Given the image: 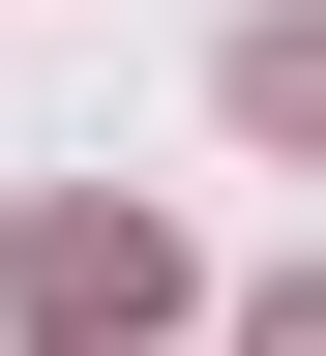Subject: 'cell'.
<instances>
[{
	"mask_svg": "<svg viewBox=\"0 0 326 356\" xmlns=\"http://www.w3.org/2000/svg\"><path fill=\"white\" fill-rule=\"evenodd\" d=\"M0 297H30V356H149L178 297H208V267H178L149 208H119V178H89V208H30V267H0Z\"/></svg>",
	"mask_w": 326,
	"mask_h": 356,
	"instance_id": "cell-1",
	"label": "cell"
},
{
	"mask_svg": "<svg viewBox=\"0 0 326 356\" xmlns=\"http://www.w3.org/2000/svg\"><path fill=\"white\" fill-rule=\"evenodd\" d=\"M238 149H326V0H267V30H238Z\"/></svg>",
	"mask_w": 326,
	"mask_h": 356,
	"instance_id": "cell-2",
	"label": "cell"
},
{
	"mask_svg": "<svg viewBox=\"0 0 326 356\" xmlns=\"http://www.w3.org/2000/svg\"><path fill=\"white\" fill-rule=\"evenodd\" d=\"M238 356H326V267H267V297H238Z\"/></svg>",
	"mask_w": 326,
	"mask_h": 356,
	"instance_id": "cell-3",
	"label": "cell"
}]
</instances>
